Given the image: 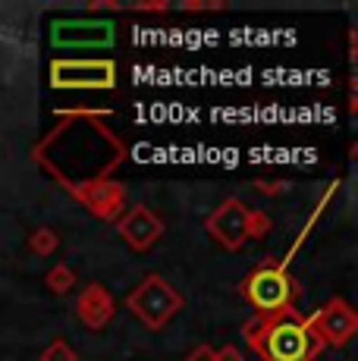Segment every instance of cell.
Here are the masks:
<instances>
[{"instance_id": "7", "label": "cell", "mask_w": 358, "mask_h": 361, "mask_svg": "<svg viewBox=\"0 0 358 361\" xmlns=\"http://www.w3.org/2000/svg\"><path fill=\"white\" fill-rule=\"evenodd\" d=\"M73 195V201H79L94 220L104 224H116L126 211V185L116 179H98V183H82L66 189Z\"/></svg>"}, {"instance_id": "16", "label": "cell", "mask_w": 358, "mask_h": 361, "mask_svg": "<svg viewBox=\"0 0 358 361\" xmlns=\"http://www.w3.org/2000/svg\"><path fill=\"white\" fill-rule=\"evenodd\" d=\"M173 6L183 13H214V10H226V0H179Z\"/></svg>"}, {"instance_id": "20", "label": "cell", "mask_w": 358, "mask_h": 361, "mask_svg": "<svg viewBox=\"0 0 358 361\" xmlns=\"http://www.w3.org/2000/svg\"><path fill=\"white\" fill-rule=\"evenodd\" d=\"M88 10H92V13H101V10L123 13V10H126V4H116V0H94V4H88Z\"/></svg>"}, {"instance_id": "5", "label": "cell", "mask_w": 358, "mask_h": 361, "mask_svg": "<svg viewBox=\"0 0 358 361\" xmlns=\"http://www.w3.org/2000/svg\"><path fill=\"white\" fill-rule=\"evenodd\" d=\"M51 88L57 92H110L116 88V63L107 57L51 60Z\"/></svg>"}, {"instance_id": "13", "label": "cell", "mask_w": 358, "mask_h": 361, "mask_svg": "<svg viewBox=\"0 0 358 361\" xmlns=\"http://www.w3.org/2000/svg\"><path fill=\"white\" fill-rule=\"evenodd\" d=\"M60 248V235L51 230V226H38L35 233L29 235V252H35L38 258H51Z\"/></svg>"}, {"instance_id": "2", "label": "cell", "mask_w": 358, "mask_h": 361, "mask_svg": "<svg viewBox=\"0 0 358 361\" xmlns=\"http://www.w3.org/2000/svg\"><path fill=\"white\" fill-rule=\"evenodd\" d=\"M242 339L261 361H318L327 349L299 308L249 317L242 324Z\"/></svg>"}, {"instance_id": "12", "label": "cell", "mask_w": 358, "mask_h": 361, "mask_svg": "<svg viewBox=\"0 0 358 361\" xmlns=\"http://www.w3.org/2000/svg\"><path fill=\"white\" fill-rule=\"evenodd\" d=\"M44 283H47V289H51L54 295H66L75 283H79V276H75V270L70 267V264H57V267L47 270Z\"/></svg>"}, {"instance_id": "10", "label": "cell", "mask_w": 358, "mask_h": 361, "mask_svg": "<svg viewBox=\"0 0 358 361\" xmlns=\"http://www.w3.org/2000/svg\"><path fill=\"white\" fill-rule=\"evenodd\" d=\"M113 23H101V19H63V23H54L51 41L60 47H107L113 44Z\"/></svg>"}, {"instance_id": "11", "label": "cell", "mask_w": 358, "mask_h": 361, "mask_svg": "<svg viewBox=\"0 0 358 361\" xmlns=\"http://www.w3.org/2000/svg\"><path fill=\"white\" fill-rule=\"evenodd\" d=\"M75 314H79V321L85 324L88 330L98 333L116 317V298L110 295V289L101 286V283H88V286L82 289V295L75 298Z\"/></svg>"}, {"instance_id": "9", "label": "cell", "mask_w": 358, "mask_h": 361, "mask_svg": "<svg viewBox=\"0 0 358 361\" xmlns=\"http://www.w3.org/2000/svg\"><path fill=\"white\" fill-rule=\"evenodd\" d=\"M163 220L151 211L148 204H132L123 211V217L116 220V233L132 252H148L151 245H157V239L163 235Z\"/></svg>"}, {"instance_id": "17", "label": "cell", "mask_w": 358, "mask_h": 361, "mask_svg": "<svg viewBox=\"0 0 358 361\" xmlns=\"http://www.w3.org/2000/svg\"><path fill=\"white\" fill-rule=\"evenodd\" d=\"M129 13H167L173 10V4H167V0H142V4H126Z\"/></svg>"}, {"instance_id": "1", "label": "cell", "mask_w": 358, "mask_h": 361, "mask_svg": "<svg viewBox=\"0 0 358 361\" xmlns=\"http://www.w3.org/2000/svg\"><path fill=\"white\" fill-rule=\"evenodd\" d=\"M54 116L57 126L32 145L29 157L63 189L110 179V173L129 157V145L107 126L113 110L73 107L54 110Z\"/></svg>"}, {"instance_id": "21", "label": "cell", "mask_w": 358, "mask_h": 361, "mask_svg": "<svg viewBox=\"0 0 358 361\" xmlns=\"http://www.w3.org/2000/svg\"><path fill=\"white\" fill-rule=\"evenodd\" d=\"M183 361H217V358H214V349H211V345H195Z\"/></svg>"}, {"instance_id": "14", "label": "cell", "mask_w": 358, "mask_h": 361, "mask_svg": "<svg viewBox=\"0 0 358 361\" xmlns=\"http://www.w3.org/2000/svg\"><path fill=\"white\" fill-rule=\"evenodd\" d=\"M271 230H273V220L267 217L264 211L245 214V235H249V239H264V235H271Z\"/></svg>"}, {"instance_id": "8", "label": "cell", "mask_w": 358, "mask_h": 361, "mask_svg": "<svg viewBox=\"0 0 358 361\" xmlns=\"http://www.w3.org/2000/svg\"><path fill=\"white\" fill-rule=\"evenodd\" d=\"M245 214H249V207L239 198L220 201L214 211L204 217V233H208L220 248H226V252H239V248L245 245V239H249V235H245Z\"/></svg>"}, {"instance_id": "19", "label": "cell", "mask_w": 358, "mask_h": 361, "mask_svg": "<svg viewBox=\"0 0 358 361\" xmlns=\"http://www.w3.org/2000/svg\"><path fill=\"white\" fill-rule=\"evenodd\" d=\"M214 358H217V361H245V355H242V352H239L233 343L223 345V349H214Z\"/></svg>"}, {"instance_id": "3", "label": "cell", "mask_w": 358, "mask_h": 361, "mask_svg": "<svg viewBox=\"0 0 358 361\" xmlns=\"http://www.w3.org/2000/svg\"><path fill=\"white\" fill-rule=\"evenodd\" d=\"M236 293L242 295V302L254 311V317L264 314H280V311L295 308L302 295V286L292 274L289 264L277 258H264L258 267H252L242 276V283L236 286Z\"/></svg>"}, {"instance_id": "6", "label": "cell", "mask_w": 358, "mask_h": 361, "mask_svg": "<svg viewBox=\"0 0 358 361\" xmlns=\"http://www.w3.org/2000/svg\"><path fill=\"white\" fill-rule=\"evenodd\" d=\"M308 324H311V330L318 333L321 343L333 345V349H342V345L358 333V314L342 295H333L323 308H318L314 314H308Z\"/></svg>"}, {"instance_id": "18", "label": "cell", "mask_w": 358, "mask_h": 361, "mask_svg": "<svg viewBox=\"0 0 358 361\" xmlns=\"http://www.w3.org/2000/svg\"><path fill=\"white\" fill-rule=\"evenodd\" d=\"M252 185H254L258 192H264V195H280V192H286V189H289L286 179H280V183H264V179H254Z\"/></svg>"}, {"instance_id": "15", "label": "cell", "mask_w": 358, "mask_h": 361, "mask_svg": "<svg viewBox=\"0 0 358 361\" xmlns=\"http://www.w3.org/2000/svg\"><path fill=\"white\" fill-rule=\"evenodd\" d=\"M41 361H79V355H75V349L66 343V339L57 336L44 352H41Z\"/></svg>"}, {"instance_id": "4", "label": "cell", "mask_w": 358, "mask_h": 361, "mask_svg": "<svg viewBox=\"0 0 358 361\" xmlns=\"http://www.w3.org/2000/svg\"><path fill=\"white\" fill-rule=\"evenodd\" d=\"M185 298L176 293L161 274H148L132 293L126 295V308L132 317H139L142 327L148 330H163L176 311H183Z\"/></svg>"}]
</instances>
